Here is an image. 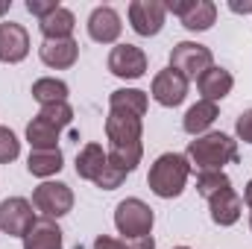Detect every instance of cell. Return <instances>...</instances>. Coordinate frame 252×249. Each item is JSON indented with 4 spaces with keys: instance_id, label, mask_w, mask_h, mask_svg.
Listing matches in <instances>:
<instances>
[{
    "instance_id": "obj_13",
    "label": "cell",
    "mask_w": 252,
    "mask_h": 249,
    "mask_svg": "<svg viewBox=\"0 0 252 249\" xmlns=\"http://www.w3.org/2000/svg\"><path fill=\"white\" fill-rule=\"evenodd\" d=\"M38 59L53 67V70H67L79 59V44L73 38H53V41H41L38 47Z\"/></svg>"
},
{
    "instance_id": "obj_29",
    "label": "cell",
    "mask_w": 252,
    "mask_h": 249,
    "mask_svg": "<svg viewBox=\"0 0 252 249\" xmlns=\"http://www.w3.org/2000/svg\"><path fill=\"white\" fill-rule=\"evenodd\" d=\"M235 135H238L244 144H252V109H247V112L235 121Z\"/></svg>"
},
{
    "instance_id": "obj_33",
    "label": "cell",
    "mask_w": 252,
    "mask_h": 249,
    "mask_svg": "<svg viewBox=\"0 0 252 249\" xmlns=\"http://www.w3.org/2000/svg\"><path fill=\"white\" fill-rule=\"evenodd\" d=\"M229 9H232V12H238V15H250L252 3H229Z\"/></svg>"
},
{
    "instance_id": "obj_12",
    "label": "cell",
    "mask_w": 252,
    "mask_h": 249,
    "mask_svg": "<svg viewBox=\"0 0 252 249\" xmlns=\"http://www.w3.org/2000/svg\"><path fill=\"white\" fill-rule=\"evenodd\" d=\"M208 211H211L214 226H235L244 214V199L238 196L235 187H226V190H220L208 199Z\"/></svg>"
},
{
    "instance_id": "obj_24",
    "label": "cell",
    "mask_w": 252,
    "mask_h": 249,
    "mask_svg": "<svg viewBox=\"0 0 252 249\" xmlns=\"http://www.w3.org/2000/svg\"><path fill=\"white\" fill-rule=\"evenodd\" d=\"M232 187V179L223 173V170H196V193L211 199L214 193Z\"/></svg>"
},
{
    "instance_id": "obj_18",
    "label": "cell",
    "mask_w": 252,
    "mask_h": 249,
    "mask_svg": "<svg viewBox=\"0 0 252 249\" xmlns=\"http://www.w3.org/2000/svg\"><path fill=\"white\" fill-rule=\"evenodd\" d=\"M59 135H62V129L41 115H35L27 124V141L32 150H59Z\"/></svg>"
},
{
    "instance_id": "obj_7",
    "label": "cell",
    "mask_w": 252,
    "mask_h": 249,
    "mask_svg": "<svg viewBox=\"0 0 252 249\" xmlns=\"http://www.w3.org/2000/svg\"><path fill=\"white\" fill-rule=\"evenodd\" d=\"M188 79L179 73V70H173L170 64L164 67V70H158L156 76H153V85H150V94H153V100L158 103V106H164V109H176V106H182L185 103V97H188Z\"/></svg>"
},
{
    "instance_id": "obj_10",
    "label": "cell",
    "mask_w": 252,
    "mask_h": 249,
    "mask_svg": "<svg viewBox=\"0 0 252 249\" xmlns=\"http://www.w3.org/2000/svg\"><path fill=\"white\" fill-rule=\"evenodd\" d=\"M30 56V32L15 21H0V62L18 64Z\"/></svg>"
},
{
    "instance_id": "obj_37",
    "label": "cell",
    "mask_w": 252,
    "mask_h": 249,
    "mask_svg": "<svg viewBox=\"0 0 252 249\" xmlns=\"http://www.w3.org/2000/svg\"><path fill=\"white\" fill-rule=\"evenodd\" d=\"M176 249H188V247H176Z\"/></svg>"
},
{
    "instance_id": "obj_5",
    "label": "cell",
    "mask_w": 252,
    "mask_h": 249,
    "mask_svg": "<svg viewBox=\"0 0 252 249\" xmlns=\"http://www.w3.org/2000/svg\"><path fill=\"white\" fill-rule=\"evenodd\" d=\"M32 208H38L41 217L59 220V217L73 211V190L64 182H50L47 179L32 190Z\"/></svg>"
},
{
    "instance_id": "obj_6",
    "label": "cell",
    "mask_w": 252,
    "mask_h": 249,
    "mask_svg": "<svg viewBox=\"0 0 252 249\" xmlns=\"http://www.w3.org/2000/svg\"><path fill=\"white\" fill-rule=\"evenodd\" d=\"M35 211H32V202L24 199V196H6L0 202V232L9 235V238H21L32 229L35 223Z\"/></svg>"
},
{
    "instance_id": "obj_9",
    "label": "cell",
    "mask_w": 252,
    "mask_h": 249,
    "mask_svg": "<svg viewBox=\"0 0 252 249\" xmlns=\"http://www.w3.org/2000/svg\"><path fill=\"white\" fill-rule=\"evenodd\" d=\"M109 70L118 76V79H141L150 67V59L141 47L135 44H115L112 53H109Z\"/></svg>"
},
{
    "instance_id": "obj_25",
    "label": "cell",
    "mask_w": 252,
    "mask_h": 249,
    "mask_svg": "<svg viewBox=\"0 0 252 249\" xmlns=\"http://www.w3.org/2000/svg\"><path fill=\"white\" fill-rule=\"evenodd\" d=\"M21 156V141L9 126H0V164H9Z\"/></svg>"
},
{
    "instance_id": "obj_32",
    "label": "cell",
    "mask_w": 252,
    "mask_h": 249,
    "mask_svg": "<svg viewBox=\"0 0 252 249\" xmlns=\"http://www.w3.org/2000/svg\"><path fill=\"white\" fill-rule=\"evenodd\" d=\"M94 249H124V241H118V238H112V235H100V238L94 241Z\"/></svg>"
},
{
    "instance_id": "obj_22",
    "label": "cell",
    "mask_w": 252,
    "mask_h": 249,
    "mask_svg": "<svg viewBox=\"0 0 252 249\" xmlns=\"http://www.w3.org/2000/svg\"><path fill=\"white\" fill-rule=\"evenodd\" d=\"M179 21H182V27L190 30V32H205L217 21V3H211V0H193V6H190Z\"/></svg>"
},
{
    "instance_id": "obj_3",
    "label": "cell",
    "mask_w": 252,
    "mask_h": 249,
    "mask_svg": "<svg viewBox=\"0 0 252 249\" xmlns=\"http://www.w3.org/2000/svg\"><path fill=\"white\" fill-rule=\"evenodd\" d=\"M115 226H118V232L124 235V241L144 238V235H153L156 214H153V208H150L144 199L129 196V199H121L118 208H115Z\"/></svg>"
},
{
    "instance_id": "obj_14",
    "label": "cell",
    "mask_w": 252,
    "mask_h": 249,
    "mask_svg": "<svg viewBox=\"0 0 252 249\" xmlns=\"http://www.w3.org/2000/svg\"><path fill=\"white\" fill-rule=\"evenodd\" d=\"M196 88H199V94H202V100H208V103H220L223 97H229L232 94V88H235V76L226 70V67H208L199 79H196Z\"/></svg>"
},
{
    "instance_id": "obj_23",
    "label": "cell",
    "mask_w": 252,
    "mask_h": 249,
    "mask_svg": "<svg viewBox=\"0 0 252 249\" xmlns=\"http://www.w3.org/2000/svg\"><path fill=\"white\" fill-rule=\"evenodd\" d=\"M32 100L38 103V106H50V103H67V94H70V88H67V82L64 79H56V76H41V79H35L32 82Z\"/></svg>"
},
{
    "instance_id": "obj_28",
    "label": "cell",
    "mask_w": 252,
    "mask_h": 249,
    "mask_svg": "<svg viewBox=\"0 0 252 249\" xmlns=\"http://www.w3.org/2000/svg\"><path fill=\"white\" fill-rule=\"evenodd\" d=\"M56 9H59V3H56V0H27V12H30V15H35L38 21H41V18H47V15H50V12H56Z\"/></svg>"
},
{
    "instance_id": "obj_19",
    "label": "cell",
    "mask_w": 252,
    "mask_h": 249,
    "mask_svg": "<svg viewBox=\"0 0 252 249\" xmlns=\"http://www.w3.org/2000/svg\"><path fill=\"white\" fill-rule=\"evenodd\" d=\"M73 27H76V18L67 6H59L56 12H50L47 18L38 21V30L44 35V41H53V38H73Z\"/></svg>"
},
{
    "instance_id": "obj_8",
    "label": "cell",
    "mask_w": 252,
    "mask_h": 249,
    "mask_svg": "<svg viewBox=\"0 0 252 249\" xmlns=\"http://www.w3.org/2000/svg\"><path fill=\"white\" fill-rule=\"evenodd\" d=\"M129 27L144 35V38H153L164 30V18H167V9L164 3L158 0H132L129 3Z\"/></svg>"
},
{
    "instance_id": "obj_36",
    "label": "cell",
    "mask_w": 252,
    "mask_h": 249,
    "mask_svg": "<svg viewBox=\"0 0 252 249\" xmlns=\"http://www.w3.org/2000/svg\"><path fill=\"white\" fill-rule=\"evenodd\" d=\"M250 229H252V214H250Z\"/></svg>"
},
{
    "instance_id": "obj_21",
    "label": "cell",
    "mask_w": 252,
    "mask_h": 249,
    "mask_svg": "<svg viewBox=\"0 0 252 249\" xmlns=\"http://www.w3.org/2000/svg\"><path fill=\"white\" fill-rule=\"evenodd\" d=\"M62 167H64L62 150H32L30 158H27L30 176H38V179H44V182H47L50 176H56Z\"/></svg>"
},
{
    "instance_id": "obj_17",
    "label": "cell",
    "mask_w": 252,
    "mask_h": 249,
    "mask_svg": "<svg viewBox=\"0 0 252 249\" xmlns=\"http://www.w3.org/2000/svg\"><path fill=\"white\" fill-rule=\"evenodd\" d=\"M217 118H220V109H217V103L196 100L188 112H185V118H182V129L188 132L190 138H199V135H205V132L214 126V121H217Z\"/></svg>"
},
{
    "instance_id": "obj_26",
    "label": "cell",
    "mask_w": 252,
    "mask_h": 249,
    "mask_svg": "<svg viewBox=\"0 0 252 249\" xmlns=\"http://www.w3.org/2000/svg\"><path fill=\"white\" fill-rule=\"evenodd\" d=\"M38 115L47 118L50 124H56L59 129L70 126V121H73V109H70V103H50V106H41Z\"/></svg>"
},
{
    "instance_id": "obj_34",
    "label": "cell",
    "mask_w": 252,
    "mask_h": 249,
    "mask_svg": "<svg viewBox=\"0 0 252 249\" xmlns=\"http://www.w3.org/2000/svg\"><path fill=\"white\" fill-rule=\"evenodd\" d=\"M244 202H247V208H250V214H252V179L244 187Z\"/></svg>"
},
{
    "instance_id": "obj_27",
    "label": "cell",
    "mask_w": 252,
    "mask_h": 249,
    "mask_svg": "<svg viewBox=\"0 0 252 249\" xmlns=\"http://www.w3.org/2000/svg\"><path fill=\"white\" fill-rule=\"evenodd\" d=\"M126 182V173L121 167H115V164H109V158H106V167H103V173L97 176V182L94 185L100 187V190H115V187H121Z\"/></svg>"
},
{
    "instance_id": "obj_20",
    "label": "cell",
    "mask_w": 252,
    "mask_h": 249,
    "mask_svg": "<svg viewBox=\"0 0 252 249\" xmlns=\"http://www.w3.org/2000/svg\"><path fill=\"white\" fill-rule=\"evenodd\" d=\"M106 167V150L100 144H85L79 153H76V176L85 179V182H97V176L103 173Z\"/></svg>"
},
{
    "instance_id": "obj_15",
    "label": "cell",
    "mask_w": 252,
    "mask_h": 249,
    "mask_svg": "<svg viewBox=\"0 0 252 249\" xmlns=\"http://www.w3.org/2000/svg\"><path fill=\"white\" fill-rule=\"evenodd\" d=\"M24 249H64L59 223L50 217H38L32 229L24 235Z\"/></svg>"
},
{
    "instance_id": "obj_2",
    "label": "cell",
    "mask_w": 252,
    "mask_h": 249,
    "mask_svg": "<svg viewBox=\"0 0 252 249\" xmlns=\"http://www.w3.org/2000/svg\"><path fill=\"white\" fill-rule=\"evenodd\" d=\"M185 156L196 170H223V164H238V141L226 132H205L190 141Z\"/></svg>"
},
{
    "instance_id": "obj_31",
    "label": "cell",
    "mask_w": 252,
    "mask_h": 249,
    "mask_svg": "<svg viewBox=\"0 0 252 249\" xmlns=\"http://www.w3.org/2000/svg\"><path fill=\"white\" fill-rule=\"evenodd\" d=\"M190 6H193V0H170V3H164V9H167V12H173L176 18H182Z\"/></svg>"
},
{
    "instance_id": "obj_1",
    "label": "cell",
    "mask_w": 252,
    "mask_h": 249,
    "mask_svg": "<svg viewBox=\"0 0 252 249\" xmlns=\"http://www.w3.org/2000/svg\"><path fill=\"white\" fill-rule=\"evenodd\" d=\"M188 176H190V161L185 153H161L150 164L147 185L161 199H176V196H182V190L188 185Z\"/></svg>"
},
{
    "instance_id": "obj_4",
    "label": "cell",
    "mask_w": 252,
    "mask_h": 249,
    "mask_svg": "<svg viewBox=\"0 0 252 249\" xmlns=\"http://www.w3.org/2000/svg\"><path fill=\"white\" fill-rule=\"evenodd\" d=\"M170 67L179 70L188 82H196L208 67H214V53L205 44L196 41H179L170 50Z\"/></svg>"
},
{
    "instance_id": "obj_11",
    "label": "cell",
    "mask_w": 252,
    "mask_h": 249,
    "mask_svg": "<svg viewBox=\"0 0 252 249\" xmlns=\"http://www.w3.org/2000/svg\"><path fill=\"white\" fill-rule=\"evenodd\" d=\"M124 32V21L115 6H97L88 15V35L97 44H115Z\"/></svg>"
},
{
    "instance_id": "obj_35",
    "label": "cell",
    "mask_w": 252,
    "mask_h": 249,
    "mask_svg": "<svg viewBox=\"0 0 252 249\" xmlns=\"http://www.w3.org/2000/svg\"><path fill=\"white\" fill-rule=\"evenodd\" d=\"M9 6H12V0H0V15H6V12H9Z\"/></svg>"
},
{
    "instance_id": "obj_30",
    "label": "cell",
    "mask_w": 252,
    "mask_h": 249,
    "mask_svg": "<svg viewBox=\"0 0 252 249\" xmlns=\"http://www.w3.org/2000/svg\"><path fill=\"white\" fill-rule=\"evenodd\" d=\"M124 249H156V241H153V235L132 238V241H124Z\"/></svg>"
},
{
    "instance_id": "obj_16",
    "label": "cell",
    "mask_w": 252,
    "mask_h": 249,
    "mask_svg": "<svg viewBox=\"0 0 252 249\" xmlns=\"http://www.w3.org/2000/svg\"><path fill=\"white\" fill-rule=\"evenodd\" d=\"M150 109V97L141 88H118L109 94V112L129 115V118H144Z\"/></svg>"
}]
</instances>
